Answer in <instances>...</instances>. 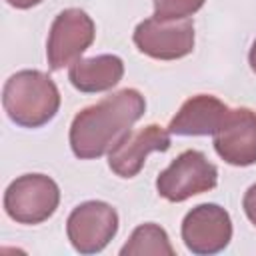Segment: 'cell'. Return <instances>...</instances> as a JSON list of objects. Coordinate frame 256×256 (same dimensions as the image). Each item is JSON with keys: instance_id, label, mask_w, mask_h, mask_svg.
Listing matches in <instances>:
<instances>
[{"instance_id": "1", "label": "cell", "mask_w": 256, "mask_h": 256, "mask_svg": "<svg viewBox=\"0 0 256 256\" xmlns=\"http://www.w3.org/2000/svg\"><path fill=\"white\" fill-rule=\"evenodd\" d=\"M144 110L146 100L134 88L114 92L112 96L80 110L70 126L72 152L82 160L106 154L114 142L142 118Z\"/></svg>"}, {"instance_id": "2", "label": "cell", "mask_w": 256, "mask_h": 256, "mask_svg": "<svg viewBox=\"0 0 256 256\" xmlns=\"http://www.w3.org/2000/svg\"><path fill=\"white\" fill-rule=\"evenodd\" d=\"M2 106L18 126L40 128L56 116L60 92L48 74L40 70H20L4 84Z\"/></svg>"}, {"instance_id": "3", "label": "cell", "mask_w": 256, "mask_h": 256, "mask_svg": "<svg viewBox=\"0 0 256 256\" xmlns=\"http://www.w3.org/2000/svg\"><path fill=\"white\" fill-rule=\"evenodd\" d=\"M60 202L58 184L46 174L18 176L4 192V210L18 224H40L48 220Z\"/></svg>"}, {"instance_id": "4", "label": "cell", "mask_w": 256, "mask_h": 256, "mask_svg": "<svg viewBox=\"0 0 256 256\" xmlns=\"http://www.w3.org/2000/svg\"><path fill=\"white\" fill-rule=\"evenodd\" d=\"M218 182L216 166L200 150H184L156 178V190L170 202H182L190 196L208 192Z\"/></svg>"}, {"instance_id": "5", "label": "cell", "mask_w": 256, "mask_h": 256, "mask_svg": "<svg viewBox=\"0 0 256 256\" xmlns=\"http://www.w3.org/2000/svg\"><path fill=\"white\" fill-rule=\"evenodd\" d=\"M94 22L92 18L80 10V8H68L62 10L48 34V44H46V56L48 64L52 70H60L68 64H74L82 52L94 42Z\"/></svg>"}, {"instance_id": "6", "label": "cell", "mask_w": 256, "mask_h": 256, "mask_svg": "<svg viewBox=\"0 0 256 256\" xmlns=\"http://www.w3.org/2000/svg\"><path fill=\"white\" fill-rule=\"evenodd\" d=\"M136 48L156 60H176L194 50V24L190 18H146L134 30Z\"/></svg>"}, {"instance_id": "7", "label": "cell", "mask_w": 256, "mask_h": 256, "mask_svg": "<svg viewBox=\"0 0 256 256\" xmlns=\"http://www.w3.org/2000/svg\"><path fill=\"white\" fill-rule=\"evenodd\" d=\"M118 230L116 210L98 200L84 202L72 210L66 222L68 240L80 254L100 252Z\"/></svg>"}, {"instance_id": "8", "label": "cell", "mask_w": 256, "mask_h": 256, "mask_svg": "<svg viewBox=\"0 0 256 256\" xmlns=\"http://www.w3.org/2000/svg\"><path fill=\"white\" fill-rule=\"evenodd\" d=\"M170 148V132L158 124L124 132L108 150V166L120 178H134L150 152H166Z\"/></svg>"}, {"instance_id": "9", "label": "cell", "mask_w": 256, "mask_h": 256, "mask_svg": "<svg viewBox=\"0 0 256 256\" xmlns=\"http://www.w3.org/2000/svg\"><path fill=\"white\" fill-rule=\"evenodd\" d=\"M230 238V216L218 204H200L184 216L182 240L194 254H216L228 246Z\"/></svg>"}, {"instance_id": "10", "label": "cell", "mask_w": 256, "mask_h": 256, "mask_svg": "<svg viewBox=\"0 0 256 256\" xmlns=\"http://www.w3.org/2000/svg\"><path fill=\"white\" fill-rule=\"evenodd\" d=\"M218 156L232 166H250L256 162V112L250 108L228 110L214 132Z\"/></svg>"}, {"instance_id": "11", "label": "cell", "mask_w": 256, "mask_h": 256, "mask_svg": "<svg viewBox=\"0 0 256 256\" xmlns=\"http://www.w3.org/2000/svg\"><path fill=\"white\" fill-rule=\"evenodd\" d=\"M228 106L220 102L216 96L198 94L188 98L176 116L170 120L168 132L176 136H206L214 134L216 128L228 114Z\"/></svg>"}, {"instance_id": "12", "label": "cell", "mask_w": 256, "mask_h": 256, "mask_svg": "<svg viewBox=\"0 0 256 256\" xmlns=\"http://www.w3.org/2000/svg\"><path fill=\"white\" fill-rule=\"evenodd\" d=\"M124 62L114 54L78 58L68 72L72 86L80 92H104L122 80Z\"/></svg>"}, {"instance_id": "13", "label": "cell", "mask_w": 256, "mask_h": 256, "mask_svg": "<svg viewBox=\"0 0 256 256\" xmlns=\"http://www.w3.org/2000/svg\"><path fill=\"white\" fill-rule=\"evenodd\" d=\"M122 256H134V254H174V248L168 240V234L164 232V228H160L154 222L148 224H140L130 240L124 244V248L120 250Z\"/></svg>"}, {"instance_id": "14", "label": "cell", "mask_w": 256, "mask_h": 256, "mask_svg": "<svg viewBox=\"0 0 256 256\" xmlns=\"http://www.w3.org/2000/svg\"><path fill=\"white\" fill-rule=\"evenodd\" d=\"M206 0H154V16L160 20L188 18L202 8Z\"/></svg>"}, {"instance_id": "15", "label": "cell", "mask_w": 256, "mask_h": 256, "mask_svg": "<svg viewBox=\"0 0 256 256\" xmlns=\"http://www.w3.org/2000/svg\"><path fill=\"white\" fill-rule=\"evenodd\" d=\"M242 206H244V212L248 216V220L256 226V184H252L246 194H244V200H242Z\"/></svg>"}, {"instance_id": "16", "label": "cell", "mask_w": 256, "mask_h": 256, "mask_svg": "<svg viewBox=\"0 0 256 256\" xmlns=\"http://www.w3.org/2000/svg\"><path fill=\"white\" fill-rule=\"evenodd\" d=\"M10 6H14V8H20V10H26V8H32V6H36V4H40L42 0H6Z\"/></svg>"}, {"instance_id": "17", "label": "cell", "mask_w": 256, "mask_h": 256, "mask_svg": "<svg viewBox=\"0 0 256 256\" xmlns=\"http://www.w3.org/2000/svg\"><path fill=\"white\" fill-rule=\"evenodd\" d=\"M248 62H250V68L256 72V40L252 42V48H250V54H248Z\"/></svg>"}]
</instances>
